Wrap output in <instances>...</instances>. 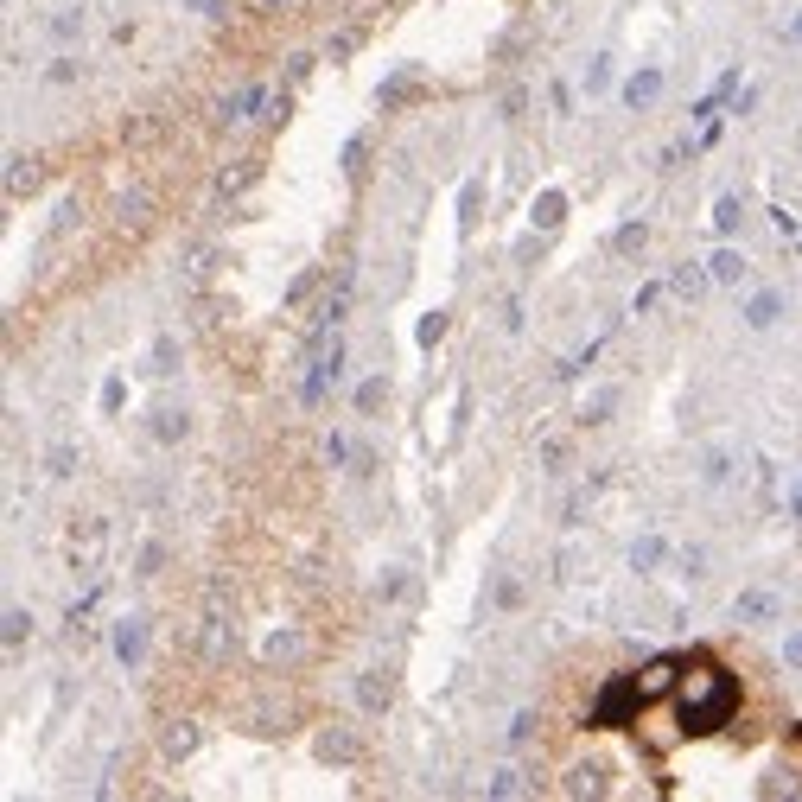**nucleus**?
<instances>
[{
	"mask_svg": "<svg viewBox=\"0 0 802 802\" xmlns=\"http://www.w3.org/2000/svg\"><path fill=\"white\" fill-rule=\"evenodd\" d=\"M401 592H408V573L389 567V573H382V599H401Z\"/></svg>",
	"mask_w": 802,
	"mask_h": 802,
	"instance_id": "obj_42",
	"label": "nucleus"
},
{
	"mask_svg": "<svg viewBox=\"0 0 802 802\" xmlns=\"http://www.w3.org/2000/svg\"><path fill=\"white\" fill-rule=\"evenodd\" d=\"M160 561H166V548H160V542H147V548H141V573H153Z\"/></svg>",
	"mask_w": 802,
	"mask_h": 802,
	"instance_id": "obj_48",
	"label": "nucleus"
},
{
	"mask_svg": "<svg viewBox=\"0 0 802 802\" xmlns=\"http://www.w3.org/2000/svg\"><path fill=\"white\" fill-rule=\"evenodd\" d=\"M344 382V344L331 338V331H319V351H312V363H306V382H300V401H312V408H319V401L331 395Z\"/></svg>",
	"mask_w": 802,
	"mask_h": 802,
	"instance_id": "obj_3",
	"label": "nucleus"
},
{
	"mask_svg": "<svg viewBox=\"0 0 802 802\" xmlns=\"http://www.w3.org/2000/svg\"><path fill=\"white\" fill-rule=\"evenodd\" d=\"M713 287V274H707V261H682V268L669 274V293L675 300H701V293Z\"/></svg>",
	"mask_w": 802,
	"mask_h": 802,
	"instance_id": "obj_12",
	"label": "nucleus"
},
{
	"mask_svg": "<svg viewBox=\"0 0 802 802\" xmlns=\"http://www.w3.org/2000/svg\"><path fill=\"white\" fill-rule=\"evenodd\" d=\"M707 274H713V287H745V255H739V242H720V249L707 255Z\"/></svg>",
	"mask_w": 802,
	"mask_h": 802,
	"instance_id": "obj_8",
	"label": "nucleus"
},
{
	"mask_svg": "<svg viewBox=\"0 0 802 802\" xmlns=\"http://www.w3.org/2000/svg\"><path fill=\"white\" fill-rule=\"evenodd\" d=\"M790 516L802 522V472H796V484H790Z\"/></svg>",
	"mask_w": 802,
	"mask_h": 802,
	"instance_id": "obj_50",
	"label": "nucleus"
},
{
	"mask_svg": "<svg viewBox=\"0 0 802 802\" xmlns=\"http://www.w3.org/2000/svg\"><path fill=\"white\" fill-rule=\"evenodd\" d=\"M32 185H39L32 160H20V153H13V160H7V198H20V191H32Z\"/></svg>",
	"mask_w": 802,
	"mask_h": 802,
	"instance_id": "obj_24",
	"label": "nucleus"
},
{
	"mask_svg": "<svg viewBox=\"0 0 802 802\" xmlns=\"http://www.w3.org/2000/svg\"><path fill=\"white\" fill-rule=\"evenodd\" d=\"M535 726H542V720H535V707H522L516 720H510V732H503V739H510V752H522V745L535 739Z\"/></svg>",
	"mask_w": 802,
	"mask_h": 802,
	"instance_id": "obj_28",
	"label": "nucleus"
},
{
	"mask_svg": "<svg viewBox=\"0 0 802 802\" xmlns=\"http://www.w3.org/2000/svg\"><path fill=\"white\" fill-rule=\"evenodd\" d=\"M408 96H414V77H408V71L382 83V109H395V102H408Z\"/></svg>",
	"mask_w": 802,
	"mask_h": 802,
	"instance_id": "obj_35",
	"label": "nucleus"
},
{
	"mask_svg": "<svg viewBox=\"0 0 802 802\" xmlns=\"http://www.w3.org/2000/svg\"><path fill=\"white\" fill-rule=\"evenodd\" d=\"M675 707H682V732H720L739 713V682L720 662H688L682 688H675Z\"/></svg>",
	"mask_w": 802,
	"mask_h": 802,
	"instance_id": "obj_1",
	"label": "nucleus"
},
{
	"mask_svg": "<svg viewBox=\"0 0 802 802\" xmlns=\"http://www.w3.org/2000/svg\"><path fill=\"white\" fill-rule=\"evenodd\" d=\"M732 478H739V459H732L726 446H713L707 459H701V484H707V491H720V484H732Z\"/></svg>",
	"mask_w": 802,
	"mask_h": 802,
	"instance_id": "obj_18",
	"label": "nucleus"
},
{
	"mask_svg": "<svg viewBox=\"0 0 802 802\" xmlns=\"http://www.w3.org/2000/svg\"><path fill=\"white\" fill-rule=\"evenodd\" d=\"M312 287H319V274H300V281H293V287H287V306H300V300H306V293H312Z\"/></svg>",
	"mask_w": 802,
	"mask_h": 802,
	"instance_id": "obj_44",
	"label": "nucleus"
},
{
	"mask_svg": "<svg viewBox=\"0 0 802 802\" xmlns=\"http://www.w3.org/2000/svg\"><path fill=\"white\" fill-rule=\"evenodd\" d=\"M287 115V90L274 96V90H261V102H255V121H281Z\"/></svg>",
	"mask_w": 802,
	"mask_h": 802,
	"instance_id": "obj_37",
	"label": "nucleus"
},
{
	"mask_svg": "<svg viewBox=\"0 0 802 802\" xmlns=\"http://www.w3.org/2000/svg\"><path fill=\"white\" fill-rule=\"evenodd\" d=\"M115 408H121V382L109 376V382H102V414H115Z\"/></svg>",
	"mask_w": 802,
	"mask_h": 802,
	"instance_id": "obj_47",
	"label": "nucleus"
},
{
	"mask_svg": "<svg viewBox=\"0 0 802 802\" xmlns=\"http://www.w3.org/2000/svg\"><path fill=\"white\" fill-rule=\"evenodd\" d=\"M624 109H631V115H643V109H656V102H662V64H637V71L631 77H624Z\"/></svg>",
	"mask_w": 802,
	"mask_h": 802,
	"instance_id": "obj_7",
	"label": "nucleus"
},
{
	"mask_svg": "<svg viewBox=\"0 0 802 802\" xmlns=\"http://www.w3.org/2000/svg\"><path fill=\"white\" fill-rule=\"evenodd\" d=\"M261 7H281V0H261Z\"/></svg>",
	"mask_w": 802,
	"mask_h": 802,
	"instance_id": "obj_51",
	"label": "nucleus"
},
{
	"mask_svg": "<svg viewBox=\"0 0 802 802\" xmlns=\"http://www.w3.org/2000/svg\"><path fill=\"white\" fill-rule=\"evenodd\" d=\"M363 160H370V134H351L344 141V179H363Z\"/></svg>",
	"mask_w": 802,
	"mask_h": 802,
	"instance_id": "obj_25",
	"label": "nucleus"
},
{
	"mask_svg": "<svg viewBox=\"0 0 802 802\" xmlns=\"http://www.w3.org/2000/svg\"><path fill=\"white\" fill-rule=\"evenodd\" d=\"M319 758L325 764H357L363 758V739H357V732H344V726H331L325 739H319Z\"/></svg>",
	"mask_w": 802,
	"mask_h": 802,
	"instance_id": "obj_13",
	"label": "nucleus"
},
{
	"mask_svg": "<svg viewBox=\"0 0 802 802\" xmlns=\"http://www.w3.org/2000/svg\"><path fill=\"white\" fill-rule=\"evenodd\" d=\"M191 20H230V0H185Z\"/></svg>",
	"mask_w": 802,
	"mask_h": 802,
	"instance_id": "obj_34",
	"label": "nucleus"
},
{
	"mask_svg": "<svg viewBox=\"0 0 802 802\" xmlns=\"http://www.w3.org/2000/svg\"><path fill=\"white\" fill-rule=\"evenodd\" d=\"M0 624H7V631H0V643H7V656H13V650L32 637V612H26V605H7V618H0Z\"/></svg>",
	"mask_w": 802,
	"mask_h": 802,
	"instance_id": "obj_20",
	"label": "nucleus"
},
{
	"mask_svg": "<svg viewBox=\"0 0 802 802\" xmlns=\"http://www.w3.org/2000/svg\"><path fill=\"white\" fill-rule=\"evenodd\" d=\"M739 230H745V204L732 198V191H720V198H713V236H720V242H732Z\"/></svg>",
	"mask_w": 802,
	"mask_h": 802,
	"instance_id": "obj_15",
	"label": "nucleus"
},
{
	"mask_svg": "<svg viewBox=\"0 0 802 802\" xmlns=\"http://www.w3.org/2000/svg\"><path fill=\"white\" fill-rule=\"evenodd\" d=\"M484 796H497V802H510V796H535V783L516 771V764H503V771L484 777Z\"/></svg>",
	"mask_w": 802,
	"mask_h": 802,
	"instance_id": "obj_16",
	"label": "nucleus"
},
{
	"mask_svg": "<svg viewBox=\"0 0 802 802\" xmlns=\"http://www.w3.org/2000/svg\"><path fill=\"white\" fill-rule=\"evenodd\" d=\"M382 401H389V376H363L357 382V414H376Z\"/></svg>",
	"mask_w": 802,
	"mask_h": 802,
	"instance_id": "obj_21",
	"label": "nucleus"
},
{
	"mask_svg": "<svg viewBox=\"0 0 802 802\" xmlns=\"http://www.w3.org/2000/svg\"><path fill=\"white\" fill-rule=\"evenodd\" d=\"M153 433H160V440H185V433H191V421H185L179 408H160V414H153Z\"/></svg>",
	"mask_w": 802,
	"mask_h": 802,
	"instance_id": "obj_29",
	"label": "nucleus"
},
{
	"mask_svg": "<svg viewBox=\"0 0 802 802\" xmlns=\"http://www.w3.org/2000/svg\"><path fill=\"white\" fill-rule=\"evenodd\" d=\"M675 567H682V573H688V580H707V567H713V554H707L701 542H694V548H675Z\"/></svg>",
	"mask_w": 802,
	"mask_h": 802,
	"instance_id": "obj_23",
	"label": "nucleus"
},
{
	"mask_svg": "<svg viewBox=\"0 0 802 802\" xmlns=\"http://www.w3.org/2000/svg\"><path fill=\"white\" fill-rule=\"evenodd\" d=\"M363 45V26H344V32H331V45H325V58L331 64H344V58H351V51Z\"/></svg>",
	"mask_w": 802,
	"mask_h": 802,
	"instance_id": "obj_26",
	"label": "nucleus"
},
{
	"mask_svg": "<svg viewBox=\"0 0 802 802\" xmlns=\"http://www.w3.org/2000/svg\"><path fill=\"white\" fill-rule=\"evenodd\" d=\"M561 223H567V191H542V198H535V230H542V236H554V230H561Z\"/></svg>",
	"mask_w": 802,
	"mask_h": 802,
	"instance_id": "obj_17",
	"label": "nucleus"
},
{
	"mask_svg": "<svg viewBox=\"0 0 802 802\" xmlns=\"http://www.w3.org/2000/svg\"><path fill=\"white\" fill-rule=\"evenodd\" d=\"M643 707H650V701H643V688H637V669L631 675H612V682L599 688V701H592L586 726H637Z\"/></svg>",
	"mask_w": 802,
	"mask_h": 802,
	"instance_id": "obj_2",
	"label": "nucleus"
},
{
	"mask_svg": "<svg viewBox=\"0 0 802 802\" xmlns=\"http://www.w3.org/2000/svg\"><path fill=\"white\" fill-rule=\"evenodd\" d=\"M682 675H688V662H682V656H650V662L637 669L643 701H662V694H675V688H682Z\"/></svg>",
	"mask_w": 802,
	"mask_h": 802,
	"instance_id": "obj_5",
	"label": "nucleus"
},
{
	"mask_svg": "<svg viewBox=\"0 0 802 802\" xmlns=\"http://www.w3.org/2000/svg\"><path fill=\"white\" fill-rule=\"evenodd\" d=\"M605 83H612V58H592L586 64V96H599Z\"/></svg>",
	"mask_w": 802,
	"mask_h": 802,
	"instance_id": "obj_38",
	"label": "nucleus"
},
{
	"mask_svg": "<svg viewBox=\"0 0 802 802\" xmlns=\"http://www.w3.org/2000/svg\"><path fill=\"white\" fill-rule=\"evenodd\" d=\"M624 561H631V573H662V561H669V542H662V535H637Z\"/></svg>",
	"mask_w": 802,
	"mask_h": 802,
	"instance_id": "obj_14",
	"label": "nucleus"
},
{
	"mask_svg": "<svg viewBox=\"0 0 802 802\" xmlns=\"http://www.w3.org/2000/svg\"><path fill=\"white\" fill-rule=\"evenodd\" d=\"M732 624H745V631H771V624H783V599L771 586H745L739 599H732Z\"/></svg>",
	"mask_w": 802,
	"mask_h": 802,
	"instance_id": "obj_4",
	"label": "nucleus"
},
{
	"mask_svg": "<svg viewBox=\"0 0 802 802\" xmlns=\"http://www.w3.org/2000/svg\"><path fill=\"white\" fill-rule=\"evenodd\" d=\"M357 707L370 713V720H376V713H389V682H382L376 669H363V675H357Z\"/></svg>",
	"mask_w": 802,
	"mask_h": 802,
	"instance_id": "obj_19",
	"label": "nucleus"
},
{
	"mask_svg": "<svg viewBox=\"0 0 802 802\" xmlns=\"http://www.w3.org/2000/svg\"><path fill=\"white\" fill-rule=\"evenodd\" d=\"M51 478H71V446H51Z\"/></svg>",
	"mask_w": 802,
	"mask_h": 802,
	"instance_id": "obj_45",
	"label": "nucleus"
},
{
	"mask_svg": "<svg viewBox=\"0 0 802 802\" xmlns=\"http://www.w3.org/2000/svg\"><path fill=\"white\" fill-rule=\"evenodd\" d=\"M77 77H83V64L71 58V51H58V58H51V71H45V83H58V90H71Z\"/></svg>",
	"mask_w": 802,
	"mask_h": 802,
	"instance_id": "obj_27",
	"label": "nucleus"
},
{
	"mask_svg": "<svg viewBox=\"0 0 802 802\" xmlns=\"http://www.w3.org/2000/svg\"><path fill=\"white\" fill-rule=\"evenodd\" d=\"M325 465H331V472H338V465H351V433H344V427L325 433Z\"/></svg>",
	"mask_w": 802,
	"mask_h": 802,
	"instance_id": "obj_30",
	"label": "nucleus"
},
{
	"mask_svg": "<svg viewBox=\"0 0 802 802\" xmlns=\"http://www.w3.org/2000/svg\"><path fill=\"white\" fill-rule=\"evenodd\" d=\"M147 211H153V191H128V198H121V217L128 223H147Z\"/></svg>",
	"mask_w": 802,
	"mask_h": 802,
	"instance_id": "obj_33",
	"label": "nucleus"
},
{
	"mask_svg": "<svg viewBox=\"0 0 802 802\" xmlns=\"http://www.w3.org/2000/svg\"><path fill=\"white\" fill-rule=\"evenodd\" d=\"M312 77V58H306V51H293V58H287V83H306Z\"/></svg>",
	"mask_w": 802,
	"mask_h": 802,
	"instance_id": "obj_43",
	"label": "nucleus"
},
{
	"mask_svg": "<svg viewBox=\"0 0 802 802\" xmlns=\"http://www.w3.org/2000/svg\"><path fill=\"white\" fill-rule=\"evenodd\" d=\"M783 669L802 675V624H790V631H783Z\"/></svg>",
	"mask_w": 802,
	"mask_h": 802,
	"instance_id": "obj_32",
	"label": "nucleus"
},
{
	"mask_svg": "<svg viewBox=\"0 0 802 802\" xmlns=\"http://www.w3.org/2000/svg\"><path fill=\"white\" fill-rule=\"evenodd\" d=\"M109 650H115L121 669H141V662H147V618H115Z\"/></svg>",
	"mask_w": 802,
	"mask_h": 802,
	"instance_id": "obj_6",
	"label": "nucleus"
},
{
	"mask_svg": "<svg viewBox=\"0 0 802 802\" xmlns=\"http://www.w3.org/2000/svg\"><path fill=\"white\" fill-rule=\"evenodd\" d=\"M739 319H745V331H771V325L783 319V293H777V287H758L752 300H745Z\"/></svg>",
	"mask_w": 802,
	"mask_h": 802,
	"instance_id": "obj_9",
	"label": "nucleus"
},
{
	"mask_svg": "<svg viewBox=\"0 0 802 802\" xmlns=\"http://www.w3.org/2000/svg\"><path fill=\"white\" fill-rule=\"evenodd\" d=\"M440 338H446V312H427V319H421V344L433 351V344H440Z\"/></svg>",
	"mask_w": 802,
	"mask_h": 802,
	"instance_id": "obj_40",
	"label": "nucleus"
},
{
	"mask_svg": "<svg viewBox=\"0 0 802 802\" xmlns=\"http://www.w3.org/2000/svg\"><path fill=\"white\" fill-rule=\"evenodd\" d=\"M179 363V338H153V376H172Z\"/></svg>",
	"mask_w": 802,
	"mask_h": 802,
	"instance_id": "obj_31",
	"label": "nucleus"
},
{
	"mask_svg": "<svg viewBox=\"0 0 802 802\" xmlns=\"http://www.w3.org/2000/svg\"><path fill=\"white\" fill-rule=\"evenodd\" d=\"M51 32H58V39H64V45H71V39H77V32H83V7H64V13H58V20H51Z\"/></svg>",
	"mask_w": 802,
	"mask_h": 802,
	"instance_id": "obj_36",
	"label": "nucleus"
},
{
	"mask_svg": "<svg viewBox=\"0 0 802 802\" xmlns=\"http://www.w3.org/2000/svg\"><path fill=\"white\" fill-rule=\"evenodd\" d=\"M497 605H522V580H497Z\"/></svg>",
	"mask_w": 802,
	"mask_h": 802,
	"instance_id": "obj_46",
	"label": "nucleus"
},
{
	"mask_svg": "<svg viewBox=\"0 0 802 802\" xmlns=\"http://www.w3.org/2000/svg\"><path fill=\"white\" fill-rule=\"evenodd\" d=\"M255 102H261L255 83H236V90L217 102V121H223V128H236V121H255Z\"/></svg>",
	"mask_w": 802,
	"mask_h": 802,
	"instance_id": "obj_11",
	"label": "nucleus"
},
{
	"mask_svg": "<svg viewBox=\"0 0 802 802\" xmlns=\"http://www.w3.org/2000/svg\"><path fill=\"white\" fill-rule=\"evenodd\" d=\"M268 656H274V662H293V656H300V637H293V631H281V637L268 643Z\"/></svg>",
	"mask_w": 802,
	"mask_h": 802,
	"instance_id": "obj_41",
	"label": "nucleus"
},
{
	"mask_svg": "<svg viewBox=\"0 0 802 802\" xmlns=\"http://www.w3.org/2000/svg\"><path fill=\"white\" fill-rule=\"evenodd\" d=\"M160 752H166L172 764H185L191 752H198V720H166V732H160Z\"/></svg>",
	"mask_w": 802,
	"mask_h": 802,
	"instance_id": "obj_10",
	"label": "nucleus"
},
{
	"mask_svg": "<svg viewBox=\"0 0 802 802\" xmlns=\"http://www.w3.org/2000/svg\"><path fill=\"white\" fill-rule=\"evenodd\" d=\"M643 242H650V223H643V217H631V223H618V236H612V249H618V255H637V249H643Z\"/></svg>",
	"mask_w": 802,
	"mask_h": 802,
	"instance_id": "obj_22",
	"label": "nucleus"
},
{
	"mask_svg": "<svg viewBox=\"0 0 802 802\" xmlns=\"http://www.w3.org/2000/svg\"><path fill=\"white\" fill-rule=\"evenodd\" d=\"M612 401H618L612 389H599V395H592V401H586V408H580V421H592V427H599V421H605V414H612Z\"/></svg>",
	"mask_w": 802,
	"mask_h": 802,
	"instance_id": "obj_39",
	"label": "nucleus"
},
{
	"mask_svg": "<svg viewBox=\"0 0 802 802\" xmlns=\"http://www.w3.org/2000/svg\"><path fill=\"white\" fill-rule=\"evenodd\" d=\"M783 39H790V45H796V51H802V7H796V13H790V20H783Z\"/></svg>",
	"mask_w": 802,
	"mask_h": 802,
	"instance_id": "obj_49",
	"label": "nucleus"
}]
</instances>
